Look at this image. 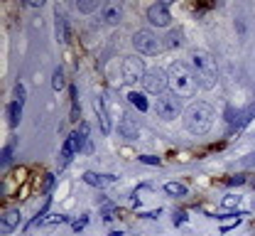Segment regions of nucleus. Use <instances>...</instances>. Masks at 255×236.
<instances>
[{"mask_svg": "<svg viewBox=\"0 0 255 236\" xmlns=\"http://www.w3.org/2000/svg\"><path fill=\"white\" fill-rule=\"evenodd\" d=\"M113 180H116L113 175H98V172H86V175H84V182L91 185V187H106V185H111Z\"/></svg>", "mask_w": 255, "mask_h": 236, "instance_id": "4468645a", "label": "nucleus"}, {"mask_svg": "<svg viewBox=\"0 0 255 236\" xmlns=\"http://www.w3.org/2000/svg\"><path fill=\"white\" fill-rule=\"evenodd\" d=\"M17 224H20V212H17V209H7V212H2V222H0V232H2V234L17 229Z\"/></svg>", "mask_w": 255, "mask_h": 236, "instance_id": "9d476101", "label": "nucleus"}, {"mask_svg": "<svg viewBox=\"0 0 255 236\" xmlns=\"http://www.w3.org/2000/svg\"><path fill=\"white\" fill-rule=\"evenodd\" d=\"M164 192L172 195V197H187V187L179 185V182H167L164 185Z\"/></svg>", "mask_w": 255, "mask_h": 236, "instance_id": "a211bd4d", "label": "nucleus"}, {"mask_svg": "<svg viewBox=\"0 0 255 236\" xmlns=\"http://www.w3.org/2000/svg\"><path fill=\"white\" fill-rule=\"evenodd\" d=\"M128 101L132 103L137 111H147V108H150V106H147V99H145L142 94H137V91H130V94H128Z\"/></svg>", "mask_w": 255, "mask_h": 236, "instance_id": "f3484780", "label": "nucleus"}, {"mask_svg": "<svg viewBox=\"0 0 255 236\" xmlns=\"http://www.w3.org/2000/svg\"><path fill=\"white\" fill-rule=\"evenodd\" d=\"M76 7H79V12L89 15V12H94L96 7H98V0H79V2H76Z\"/></svg>", "mask_w": 255, "mask_h": 236, "instance_id": "6ab92c4d", "label": "nucleus"}, {"mask_svg": "<svg viewBox=\"0 0 255 236\" xmlns=\"http://www.w3.org/2000/svg\"><path fill=\"white\" fill-rule=\"evenodd\" d=\"M71 103H74V108H71V118L79 121V101H76V89H74V86H71Z\"/></svg>", "mask_w": 255, "mask_h": 236, "instance_id": "5701e85b", "label": "nucleus"}, {"mask_svg": "<svg viewBox=\"0 0 255 236\" xmlns=\"http://www.w3.org/2000/svg\"><path fill=\"white\" fill-rule=\"evenodd\" d=\"M147 20L155 25V27H167L172 22V12H169V5L167 2H152L147 7Z\"/></svg>", "mask_w": 255, "mask_h": 236, "instance_id": "6e6552de", "label": "nucleus"}, {"mask_svg": "<svg viewBox=\"0 0 255 236\" xmlns=\"http://www.w3.org/2000/svg\"><path fill=\"white\" fill-rule=\"evenodd\" d=\"M164 44H167V49H177V47H182V30H172V32H167Z\"/></svg>", "mask_w": 255, "mask_h": 236, "instance_id": "dca6fc26", "label": "nucleus"}, {"mask_svg": "<svg viewBox=\"0 0 255 236\" xmlns=\"http://www.w3.org/2000/svg\"><path fill=\"white\" fill-rule=\"evenodd\" d=\"M246 182V175H233L231 180H226V185H243Z\"/></svg>", "mask_w": 255, "mask_h": 236, "instance_id": "a878e982", "label": "nucleus"}, {"mask_svg": "<svg viewBox=\"0 0 255 236\" xmlns=\"http://www.w3.org/2000/svg\"><path fill=\"white\" fill-rule=\"evenodd\" d=\"M57 39L66 42V20H64L62 12H57Z\"/></svg>", "mask_w": 255, "mask_h": 236, "instance_id": "aec40b11", "label": "nucleus"}, {"mask_svg": "<svg viewBox=\"0 0 255 236\" xmlns=\"http://www.w3.org/2000/svg\"><path fill=\"white\" fill-rule=\"evenodd\" d=\"M142 89H145V94H164V89L169 86V79H167V71L164 69H147L145 71V76H142Z\"/></svg>", "mask_w": 255, "mask_h": 236, "instance_id": "20e7f679", "label": "nucleus"}, {"mask_svg": "<svg viewBox=\"0 0 255 236\" xmlns=\"http://www.w3.org/2000/svg\"><path fill=\"white\" fill-rule=\"evenodd\" d=\"M101 17H103V22H108V25H118V22L123 20V5L116 2V0H108V2L103 5Z\"/></svg>", "mask_w": 255, "mask_h": 236, "instance_id": "1a4fd4ad", "label": "nucleus"}, {"mask_svg": "<svg viewBox=\"0 0 255 236\" xmlns=\"http://www.w3.org/2000/svg\"><path fill=\"white\" fill-rule=\"evenodd\" d=\"M238 222H241V217H236V219H231L228 224H223V232H228V229H233V227H236Z\"/></svg>", "mask_w": 255, "mask_h": 236, "instance_id": "bb28decb", "label": "nucleus"}, {"mask_svg": "<svg viewBox=\"0 0 255 236\" xmlns=\"http://www.w3.org/2000/svg\"><path fill=\"white\" fill-rule=\"evenodd\" d=\"M96 113L101 118V131L103 133H111V116H108V111H106V106H103L101 99H96Z\"/></svg>", "mask_w": 255, "mask_h": 236, "instance_id": "2eb2a0df", "label": "nucleus"}, {"mask_svg": "<svg viewBox=\"0 0 255 236\" xmlns=\"http://www.w3.org/2000/svg\"><path fill=\"white\" fill-rule=\"evenodd\" d=\"M155 113H157L162 121H174V118L182 113V106H179V101H177L174 94H172V96L162 94L157 101H155Z\"/></svg>", "mask_w": 255, "mask_h": 236, "instance_id": "39448f33", "label": "nucleus"}, {"mask_svg": "<svg viewBox=\"0 0 255 236\" xmlns=\"http://www.w3.org/2000/svg\"><path fill=\"white\" fill-rule=\"evenodd\" d=\"M189 64L196 74V81L201 89H211L219 79V67H216V59L209 54V52H191Z\"/></svg>", "mask_w": 255, "mask_h": 236, "instance_id": "7ed1b4c3", "label": "nucleus"}, {"mask_svg": "<svg viewBox=\"0 0 255 236\" xmlns=\"http://www.w3.org/2000/svg\"><path fill=\"white\" fill-rule=\"evenodd\" d=\"M214 121H216L214 108L204 101L191 103L189 108H187V113H184V126H187V131L194 135H206L214 128Z\"/></svg>", "mask_w": 255, "mask_h": 236, "instance_id": "f03ea898", "label": "nucleus"}, {"mask_svg": "<svg viewBox=\"0 0 255 236\" xmlns=\"http://www.w3.org/2000/svg\"><path fill=\"white\" fill-rule=\"evenodd\" d=\"M118 133L121 138H126V140H135L137 138V126H135V121L126 116V118H121V123H118Z\"/></svg>", "mask_w": 255, "mask_h": 236, "instance_id": "f8f14e48", "label": "nucleus"}, {"mask_svg": "<svg viewBox=\"0 0 255 236\" xmlns=\"http://www.w3.org/2000/svg\"><path fill=\"white\" fill-rule=\"evenodd\" d=\"M64 86H66V81H64V71L62 69H57L54 76H52V89H54V91H62Z\"/></svg>", "mask_w": 255, "mask_h": 236, "instance_id": "412c9836", "label": "nucleus"}, {"mask_svg": "<svg viewBox=\"0 0 255 236\" xmlns=\"http://www.w3.org/2000/svg\"><path fill=\"white\" fill-rule=\"evenodd\" d=\"M10 158H12V145H7V148L2 150V168H7V163H10Z\"/></svg>", "mask_w": 255, "mask_h": 236, "instance_id": "393cba45", "label": "nucleus"}, {"mask_svg": "<svg viewBox=\"0 0 255 236\" xmlns=\"http://www.w3.org/2000/svg\"><path fill=\"white\" fill-rule=\"evenodd\" d=\"M140 163H145V165H162V160L155 158V155H142V158H140Z\"/></svg>", "mask_w": 255, "mask_h": 236, "instance_id": "b1692460", "label": "nucleus"}, {"mask_svg": "<svg viewBox=\"0 0 255 236\" xmlns=\"http://www.w3.org/2000/svg\"><path fill=\"white\" fill-rule=\"evenodd\" d=\"M253 118H255V103H251L248 108H243V111L236 116V121H233V133H236V131H243Z\"/></svg>", "mask_w": 255, "mask_h": 236, "instance_id": "9b49d317", "label": "nucleus"}, {"mask_svg": "<svg viewBox=\"0 0 255 236\" xmlns=\"http://www.w3.org/2000/svg\"><path fill=\"white\" fill-rule=\"evenodd\" d=\"M167 79H169V89L177 99H191L199 89L196 74L189 62H172L167 67Z\"/></svg>", "mask_w": 255, "mask_h": 236, "instance_id": "f257e3e1", "label": "nucleus"}, {"mask_svg": "<svg viewBox=\"0 0 255 236\" xmlns=\"http://www.w3.org/2000/svg\"><path fill=\"white\" fill-rule=\"evenodd\" d=\"M132 47H135L140 54H157L159 52L157 37L150 32V30H137V32L132 34Z\"/></svg>", "mask_w": 255, "mask_h": 236, "instance_id": "423d86ee", "label": "nucleus"}, {"mask_svg": "<svg viewBox=\"0 0 255 236\" xmlns=\"http://www.w3.org/2000/svg\"><path fill=\"white\" fill-rule=\"evenodd\" d=\"M22 106H25V103L17 101V99L10 101V106H7V123H10V128H15V126L20 123V118H22Z\"/></svg>", "mask_w": 255, "mask_h": 236, "instance_id": "ddd939ff", "label": "nucleus"}, {"mask_svg": "<svg viewBox=\"0 0 255 236\" xmlns=\"http://www.w3.org/2000/svg\"><path fill=\"white\" fill-rule=\"evenodd\" d=\"M145 64H142V59L140 57H126L123 59V81L126 84H137V81H142V76H145Z\"/></svg>", "mask_w": 255, "mask_h": 236, "instance_id": "0eeeda50", "label": "nucleus"}, {"mask_svg": "<svg viewBox=\"0 0 255 236\" xmlns=\"http://www.w3.org/2000/svg\"><path fill=\"white\" fill-rule=\"evenodd\" d=\"M238 204H241V197H238V195H226V197L221 200L223 209H236Z\"/></svg>", "mask_w": 255, "mask_h": 236, "instance_id": "4be33fe9", "label": "nucleus"}, {"mask_svg": "<svg viewBox=\"0 0 255 236\" xmlns=\"http://www.w3.org/2000/svg\"><path fill=\"white\" fill-rule=\"evenodd\" d=\"M52 185H54V175H47V180H44V190H52Z\"/></svg>", "mask_w": 255, "mask_h": 236, "instance_id": "cd10ccee", "label": "nucleus"}, {"mask_svg": "<svg viewBox=\"0 0 255 236\" xmlns=\"http://www.w3.org/2000/svg\"><path fill=\"white\" fill-rule=\"evenodd\" d=\"M246 165H255V153H253V155H248V158H246Z\"/></svg>", "mask_w": 255, "mask_h": 236, "instance_id": "c756f323", "label": "nucleus"}, {"mask_svg": "<svg viewBox=\"0 0 255 236\" xmlns=\"http://www.w3.org/2000/svg\"><path fill=\"white\" fill-rule=\"evenodd\" d=\"M86 219H89V217H84V219H81V222H76V224H74V229H76V232H79V229H81V227H84V224H86Z\"/></svg>", "mask_w": 255, "mask_h": 236, "instance_id": "c85d7f7f", "label": "nucleus"}]
</instances>
